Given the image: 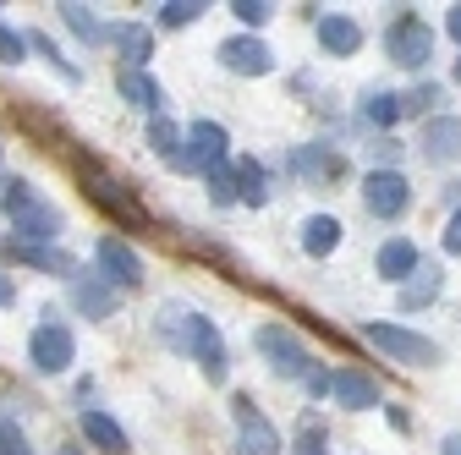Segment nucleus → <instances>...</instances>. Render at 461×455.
Returning <instances> with one entry per match:
<instances>
[{"label": "nucleus", "instance_id": "22", "mask_svg": "<svg viewBox=\"0 0 461 455\" xmlns=\"http://www.w3.org/2000/svg\"><path fill=\"white\" fill-rule=\"evenodd\" d=\"M340 236H346V225H340L335 214H308V219H303V253H308V258H330V253L340 247Z\"/></svg>", "mask_w": 461, "mask_h": 455}, {"label": "nucleus", "instance_id": "31", "mask_svg": "<svg viewBox=\"0 0 461 455\" xmlns=\"http://www.w3.org/2000/svg\"><path fill=\"white\" fill-rule=\"evenodd\" d=\"M445 99V88L439 83H418L412 94H401V116H423V110H434Z\"/></svg>", "mask_w": 461, "mask_h": 455}, {"label": "nucleus", "instance_id": "32", "mask_svg": "<svg viewBox=\"0 0 461 455\" xmlns=\"http://www.w3.org/2000/svg\"><path fill=\"white\" fill-rule=\"evenodd\" d=\"M203 182H209V198H214L220 209H230V203H237V182H230V165H214V170H203Z\"/></svg>", "mask_w": 461, "mask_h": 455}, {"label": "nucleus", "instance_id": "18", "mask_svg": "<svg viewBox=\"0 0 461 455\" xmlns=\"http://www.w3.org/2000/svg\"><path fill=\"white\" fill-rule=\"evenodd\" d=\"M418 148H423L429 165H450V159L461 154V116H429Z\"/></svg>", "mask_w": 461, "mask_h": 455}, {"label": "nucleus", "instance_id": "20", "mask_svg": "<svg viewBox=\"0 0 461 455\" xmlns=\"http://www.w3.org/2000/svg\"><path fill=\"white\" fill-rule=\"evenodd\" d=\"M77 423H83V439H88V444H99V450H115V455H127V450H132L127 428L115 423L110 412H99V406H83V412H77Z\"/></svg>", "mask_w": 461, "mask_h": 455}, {"label": "nucleus", "instance_id": "25", "mask_svg": "<svg viewBox=\"0 0 461 455\" xmlns=\"http://www.w3.org/2000/svg\"><path fill=\"white\" fill-rule=\"evenodd\" d=\"M6 253H12V258H23L28 269H44V274H67V280H72V269H77V263H72L61 247H28V242H12Z\"/></svg>", "mask_w": 461, "mask_h": 455}, {"label": "nucleus", "instance_id": "42", "mask_svg": "<svg viewBox=\"0 0 461 455\" xmlns=\"http://www.w3.org/2000/svg\"><path fill=\"white\" fill-rule=\"evenodd\" d=\"M55 455H83V450H72V444H67V450H55Z\"/></svg>", "mask_w": 461, "mask_h": 455}, {"label": "nucleus", "instance_id": "1", "mask_svg": "<svg viewBox=\"0 0 461 455\" xmlns=\"http://www.w3.org/2000/svg\"><path fill=\"white\" fill-rule=\"evenodd\" d=\"M154 335H159V346H165V352H176V357L198 362L209 384H225V373H230V352H225V335H220L214 318H203V313L187 308V302H165V308L154 313Z\"/></svg>", "mask_w": 461, "mask_h": 455}, {"label": "nucleus", "instance_id": "5", "mask_svg": "<svg viewBox=\"0 0 461 455\" xmlns=\"http://www.w3.org/2000/svg\"><path fill=\"white\" fill-rule=\"evenodd\" d=\"M384 55H390L395 67H407V72H429V61H434V33H429V22L418 12H401L384 28Z\"/></svg>", "mask_w": 461, "mask_h": 455}, {"label": "nucleus", "instance_id": "30", "mask_svg": "<svg viewBox=\"0 0 461 455\" xmlns=\"http://www.w3.org/2000/svg\"><path fill=\"white\" fill-rule=\"evenodd\" d=\"M230 17H237L248 33H258V28L275 17V6H269V0H230Z\"/></svg>", "mask_w": 461, "mask_h": 455}, {"label": "nucleus", "instance_id": "9", "mask_svg": "<svg viewBox=\"0 0 461 455\" xmlns=\"http://www.w3.org/2000/svg\"><path fill=\"white\" fill-rule=\"evenodd\" d=\"M363 203H368L374 219H401L412 209V187H407V176H401L395 165H374L363 176Z\"/></svg>", "mask_w": 461, "mask_h": 455}, {"label": "nucleus", "instance_id": "4", "mask_svg": "<svg viewBox=\"0 0 461 455\" xmlns=\"http://www.w3.org/2000/svg\"><path fill=\"white\" fill-rule=\"evenodd\" d=\"M363 340L368 346H379L390 362H401V368H434L439 362V340H429V335H418V329H401V324H363Z\"/></svg>", "mask_w": 461, "mask_h": 455}, {"label": "nucleus", "instance_id": "35", "mask_svg": "<svg viewBox=\"0 0 461 455\" xmlns=\"http://www.w3.org/2000/svg\"><path fill=\"white\" fill-rule=\"evenodd\" d=\"M0 455H28V439L12 417H0Z\"/></svg>", "mask_w": 461, "mask_h": 455}, {"label": "nucleus", "instance_id": "10", "mask_svg": "<svg viewBox=\"0 0 461 455\" xmlns=\"http://www.w3.org/2000/svg\"><path fill=\"white\" fill-rule=\"evenodd\" d=\"M230 417H237V444H242V455H280V450H285V444H280V428L258 412L253 395H230Z\"/></svg>", "mask_w": 461, "mask_h": 455}, {"label": "nucleus", "instance_id": "29", "mask_svg": "<svg viewBox=\"0 0 461 455\" xmlns=\"http://www.w3.org/2000/svg\"><path fill=\"white\" fill-rule=\"evenodd\" d=\"M198 17H203V0H159V6H154L159 28H193Z\"/></svg>", "mask_w": 461, "mask_h": 455}, {"label": "nucleus", "instance_id": "11", "mask_svg": "<svg viewBox=\"0 0 461 455\" xmlns=\"http://www.w3.org/2000/svg\"><path fill=\"white\" fill-rule=\"evenodd\" d=\"M285 170H292L297 182H308V187H330V182L346 176V159H340L335 143H303L292 159H285Z\"/></svg>", "mask_w": 461, "mask_h": 455}, {"label": "nucleus", "instance_id": "28", "mask_svg": "<svg viewBox=\"0 0 461 455\" xmlns=\"http://www.w3.org/2000/svg\"><path fill=\"white\" fill-rule=\"evenodd\" d=\"M55 12H61V22H67L83 44H104V22L94 17V6H72V0H67V6H55Z\"/></svg>", "mask_w": 461, "mask_h": 455}, {"label": "nucleus", "instance_id": "6", "mask_svg": "<svg viewBox=\"0 0 461 455\" xmlns=\"http://www.w3.org/2000/svg\"><path fill=\"white\" fill-rule=\"evenodd\" d=\"M28 362L39 368V373H72V362H77V340H72V329L61 324V318H39L33 324V335H28Z\"/></svg>", "mask_w": 461, "mask_h": 455}, {"label": "nucleus", "instance_id": "12", "mask_svg": "<svg viewBox=\"0 0 461 455\" xmlns=\"http://www.w3.org/2000/svg\"><path fill=\"white\" fill-rule=\"evenodd\" d=\"M220 67L237 72V77H269L275 72V49L258 39V33H230L220 44Z\"/></svg>", "mask_w": 461, "mask_h": 455}, {"label": "nucleus", "instance_id": "27", "mask_svg": "<svg viewBox=\"0 0 461 455\" xmlns=\"http://www.w3.org/2000/svg\"><path fill=\"white\" fill-rule=\"evenodd\" d=\"M23 44H28L33 55H44V61H50V72H55V77H67V83H83V67H77V61H67V55L55 49V44H50V39H44L39 28H28V33H23Z\"/></svg>", "mask_w": 461, "mask_h": 455}, {"label": "nucleus", "instance_id": "14", "mask_svg": "<svg viewBox=\"0 0 461 455\" xmlns=\"http://www.w3.org/2000/svg\"><path fill=\"white\" fill-rule=\"evenodd\" d=\"M72 308H77L83 318H110V313H115V291L104 286V274H99L94 263L72 269Z\"/></svg>", "mask_w": 461, "mask_h": 455}, {"label": "nucleus", "instance_id": "36", "mask_svg": "<svg viewBox=\"0 0 461 455\" xmlns=\"http://www.w3.org/2000/svg\"><path fill=\"white\" fill-rule=\"evenodd\" d=\"M445 253H456L461 258V203L450 209V219H445Z\"/></svg>", "mask_w": 461, "mask_h": 455}, {"label": "nucleus", "instance_id": "34", "mask_svg": "<svg viewBox=\"0 0 461 455\" xmlns=\"http://www.w3.org/2000/svg\"><path fill=\"white\" fill-rule=\"evenodd\" d=\"M292 455H330V444H324V428H319L313 417L303 423V439L292 444Z\"/></svg>", "mask_w": 461, "mask_h": 455}, {"label": "nucleus", "instance_id": "41", "mask_svg": "<svg viewBox=\"0 0 461 455\" xmlns=\"http://www.w3.org/2000/svg\"><path fill=\"white\" fill-rule=\"evenodd\" d=\"M439 455H461V433H445L439 439Z\"/></svg>", "mask_w": 461, "mask_h": 455}, {"label": "nucleus", "instance_id": "39", "mask_svg": "<svg viewBox=\"0 0 461 455\" xmlns=\"http://www.w3.org/2000/svg\"><path fill=\"white\" fill-rule=\"evenodd\" d=\"M395 154H401V143H395V138H379V143H374V159H395Z\"/></svg>", "mask_w": 461, "mask_h": 455}, {"label": "nucleus", "instance_id": "16", "mask_svg": "<svg viewBox=\"0 0 461 455\" xmlns=\"http://www.w3.org/2000/svg\"><path fill=\"white\" fill-rule=\"evenodd\" d=\"M104 44H115L127 72H149V55H154V33L143 22H104Z\"/></svg>", "mask_w": 461, "mask_h": 455}, {"label": "nucleus", "instance_id": "26", "mask_svg": "<svg viewBox=\"0 0 461 455\" xmlns=\"http://www.w3.org/2000/svg\"><path fill=\"white\" fill-rule=\"evenodd\" d=\"M143 138H149V148H154L165 165L182 159V127L170 121V116H149V132H143Z\"/></svg>", "mask_w": 461, "mask_h": 455}, {"label": "nucleus", "instance_id": "8", "mask_svg": "<svg viewBox=\"0 0 461 455\" xmlns=\"http://www.w3.org/2000/svg\"><path fill=\"white\" fill-rule=\"evenodd\" d=\"M230 159V132L220 127V121H193V127H182V159H176V170H214V165H225Z\"/></svg>", "mask_w": 461, "mask_h": 455}, {"label": "nucleus", "instance_id": "7", "mask_svg": "<svg viewBox=\"0 0 461 455\" xmlns=\"http://www.w3.org/2000/svg\"><path fill=\"white\" fill-rule=\"evenodd\" d=\"M94 269L104 274L110 291H138L143 286V258H138V247L127 236H115V231H104L94 242Z\"/></svg>", "mask_w": 461, "mask_h": 455}, {"label": "nucleus", "instance_id": "21", "mask_svg": "<svg viewBox=\"0 0 461 455\" xmlns=\"http://www.w3.org/2000/svg\"><path fill=\"white\" fill-rule=\"evenodd\" d=\"M115 88H122V99H127V104L149 110V116H165V104H170V99H165V88H159L149 72H127V67H122V72H115Z\"/></svg>", "mask_w": 461, "mask_h": 455}, {"label": "nucleus", "instance_id": "24", "mask_svg": "<svg viewBox=\"0 0 461 455\" xmlns=\"http://www.w3.org/2000/svg\"><path fill=\"white\" fill-rule=\"evenodd\" d=\"M363 121L379 127V132L390 138V127L401 121V94H390V88H368V94H363Z\"/></svg>", "mask_w": 461, "mask_h": 455}, {"label": "nucleus", "instance_id": "2", "mask_svg": "<svg viewBox=\"0 0 461 455\" xmlns=\"http://www.w3.org/2000/svg\"><path fill=\"white\" fill-rule=\"evenodd\" d=\"M0 209L12 219V242H28V247H55L67 231V214L55 209L50 198H39L23 176H6L0 182Z\"/></svg>", "mask_w": 461, "mask_h": 455}, {"label": "nucleus", "instance_id": "44", "mask_svg": "<svg viewBox=\"0 0 461 455\" xmlns=\"http://www.w3.org/2000/svg\"><path fill=\"white\" fill-rule=\"evenodd\" d=\"M0 159H6V143H0Z\"/></svg>", "mask_w": 461, "mask_h": 455}, {"label": "nucleus", "instance_id": "33", "mask_svg": "<svg viewBox=\"0 0 461 455\" xmlns=\"http://www.w3.org/2000/svg\"><path fill=\"white\" fill-rule=\"evenodd\" d=\"M28 61V44H23V33L12 28V22H0V67H23Z\"/></svg>", "mask_w": 461, "mask_h": 455}, {"label": "nucleus", "instance_id": "17", "mask_svg": "<svg viewBox=\"0 0 461 455\" xmlns=\"http://www.w3.org/2000/svg\"><path fill=\"white\" fill-rule=\"evenodd\" d=\"M313 33H319V49L335 55V61H346V55L363 49V28H357V17H346V12H324L313 22Z\"/></svg>", "mask_w": 461, "mask_h": 455}, {"label": "nucleus", "instance_id": "43", "mask_svg": "<svg viewBox=\"0 0 461 455\" xmlns=\"http://www.w3.org/2000/svg\"><path fill=\"white\" fill-rule=\"evenodd\" d=\"M456 83H461V61H456Z\"/></svg>", "mask_w": 461, "mask_h": 455}, {"label": "nucleus", "instance_id": "23", "mask_svg": "<svg viewBox=\"0 0 461 455\" xmlns=\"http://www.w3.org/2000/svg\"><path fill=\"white\" fill-rule=\"evenodd\" d=\"M230 182H237V203H248V209H264L269 203V176H264V165L253 154L230 165Z\"/></svg>", "mask_w": 461, "mask_h": 455}, {"label": "nucleus", "instance_id": "37", "mask_svg": "<svg viewBox=\"0 0 461 455\" xmlns=\"http://www.w3.org/2000/svg\"><path fill=\"white\" fill-rule=\"evenodd\" d=\"M384 417H390V428H395V433H407V428H412V417L401 412V406H384Z\"/></svg>", "mask_w": 461, "mask_h": 455}, {"label": "nucleus", "instance_id": "19", "mask_svg": "<svg viewBox=\"0 0 461 455\" xmlns=\"http://www.w3.org/2000/svg\"><path fill=\"white\" fill-rule=\"evenodd\" d=\"M423 263V253H418V242H407V236H390L379 253H374V269H379V280H390V286H401L412 269Z\"/></svg>", "mask_w": 461, "mask_h": 455}, {"label": "nucleus", "instance_id": "15", "mask_svg": "<svg viewBox=\"0 0 461 455\" xmlns=\"http://www.w3.org/2000/svg\"><path fill=\"white\" fill-rule=\"evenodd\" d=\"M330 401L346 406V412H374V406H384L379 401V384L368 373H357V368H335L330 373Z\"/></svg>", "mask_w": 461, "mask_h": 455}, {"label": "nucleus", "instance_id": "3", "mask_svg": "<svg viewBox=\"0 0 461 455\" xmlns=\"http://www.w3.org/2000/svg\"><path fill=\"white\" fill-rule=\"evenodd\" d=\"M253 346H258V357L280 373V379H297V384H308L324 362L308 352V340L297 335V329H285V324H264L258 335H253Z\"/></svg>", "mask_w": 461, "mask_h": 455}, {"label": "nucleus", "instance_id": "38", "mask_svg": "<svg viewBox=\"0 0 461 455\" xmlns=\"http://www.w3.org/2000/svg\"><path fill=\"white\" fill-rule=\"evenodd\" d=\"M12 302H17V286H12V274L0 269V308H12Z\"/></svg>", "mask_w": 461, "mask_h": 455}, {"label": "nucleus", "instance_id": "13", "mask_svg": "<svg viewBox=\"0 0 461 455\" xmlns=\"http://www.w3.org/2000/svg\"><path fill=\"white\" fill-rule=\"evenodd\" d=\"M439 291H445V269H439V258H423L407 280H401L395 308H401V313H423V308L439 302Z\"/></svg>", "mask_w": 461, "mask_h": 455}, {"label": "nucleus", "instance_id": "40", "mask_svg": "<svg viewBox=\"0 0 461 455\" xmlns=\"http://www.w3.org/2000/svg\"><path fill=\"white\" fill-rule=\"evenodd\" d=\"M445 28H450V39L461 44V6H450V12H445Z\"/></svg>", "mask_w": 461, "mask_h": 455}]
</instances>
